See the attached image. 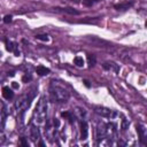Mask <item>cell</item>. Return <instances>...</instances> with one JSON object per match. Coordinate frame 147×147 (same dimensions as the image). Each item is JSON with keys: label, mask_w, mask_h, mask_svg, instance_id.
Returning a JSON list of instances; mask_svg holds the SVG:
<instances>
[{"label": "cell", "mask_w": 147, "mask_h": 147, "mask_svg": "<svg viewBox=\"0 0 147 147\" xmlns=\"http://www.w3.org/2000/svg\"><path fill=\"white\" fill-rule=\"evenodd\" d=\"M49 94H51V99L54 102H67L70 98V93L69 91L62 85L59 84L57 82H52L51 86H49Z\"/></svg>", "instance_id": "obj_1"}, {"label": "cell", "mask_w": 147, "mask_h": 147, "mask_svg": "<svg viewBox=\"0 0 147 147\" xmlns=\"http://www.w3.org/2000/svg\"><path fill=\"white\" fill-rule=\"evenodd\" d=\"M47 108H48V101L45 95H41L37 102V106L33 111V122L36 125L44 124L46 117H47Z\"/></svg>", "instance_id": "obj_2"}, {"label": "cell", "mask_w": 147, "mask_h": 147, "mask_svg": "<svg viewBox=\"0 0 147 147\" xmlns=\"http://www.w3.org/2000/svg\"><path fill=\"white\" fill-rule=\"evenodd\" d=\"M34 98V92L30 91L24 93L23 95H21L16 101H15V109L17 110V113H23L25 109H28L31 105V101Z\"/></svg>", "instance_id": "obj_3"}, {"label": "cell", "mask_w": 147, "mask_h": 147, "mask_svg": "<svg viewBox=\"0 0 147 147\" xmlns=\"http://www.w3.org/2000/svg\"><path fill=\"white\" fill-rule=\"evenodd\" d=\"M94 111L101 116V117H106V118H114L117 114L115 110L110 109V108H107V107H102V106H96L94 108Z\"/></svg>", "instance_id": "obj_4"}, {"label": "cell", "mask_w": 147, "mask_h": 147, "mask_svg": "<svg viewBox=\"0 0 147 147\" xmlns=\"http://www.w3.org/2000/svg\"><path fill=\"white\" fill-rule=\"evenodd\" d=\"M30 137H31L32 141H34V142H38L40 140V131L36 124L31 125V127H30Z\"/></svg>", "instance_id": "obj_5"}, {"label": "cell", "mask_w": 147, "mask_h": 147, "mask_svg": "<svg viewBox=\"0 0 147 147\" xmlns=\"http://www.w3.org/2000/svg\"><path fill=\"white\" fill-rule=\"evenodd\" d=\"M137 132H138V134L140 137V140L142 142H145L146 138H147V129H146V126L144 124H141V123H138L137 124Z\"/></svg>", "instance_id": "obj_6"}, {"label": "cell", "mask_w": 147, "mask_h": 147, "mask_svg": "<svg viewBox=\"0 0 147 147\" xmlns=\"http://www.w3.org/2000/svg\"><path fill=\"white\" fill-rule=\"evenodd\" d=\"M103 137H107V129H106V123L103 122H100L96 126V138L100 139V138H103Z\"/></svg>", "instance_id": "obj_7"}, {"label": "cell", "mask_w": 147, "mask_h": 147, "mask_svg": "<svg viewBox=\"0 0 147 147\" xmlns=\"http://www.w3.org/2000/svg\"><path fill=\"white\" fill-rule=\"evenodd\" d=\"M17 47H18V46H17V44H16V42L6 40V48H7V51H9V52H14L16 56H18V55H20V51L17 49Z\"/></svg>", "instance_id": "obj_8"}, {"label": "cell", "mask_w": 147, "mask_h": 147, "mask_svg": "<svg viewBox=\"0 0 147 147\" xmlns=\"http://www.w3.org/2000/svg\"><path fill=\"white\" fill-rule=\"evenodd\" d=\"M88 136V129H87V123L85 121L80 122V139L86 140Z\"/></svg>", "instance_id": "obj_9"}, {"label": "cell", "mask_w": 147, "mask_h": 147, "mask_svg": "<svg viewBox=\"0 0 147 147\" xmlns=\"http://www.w3.org/2000/svg\"><path fill=\"white\" fill-rule=\"evenodd\" d=\"M102 67H103L106 70H108V71H114L115 74L119 71V67H118L116 63H114V62H105V63L102 64Z\"/></svg>", "instance_id": "obj_10"}, {"label": "cell", "mask_w": 147, "mask_h": 147, "mask_svg": "<svg viewBox=\"0 0 147 147\" xmlns=\"http://www.w3.org/2000/svg\"><path fill=\"white\" fill-rule=\"evenodd\" d=\"M106 129H107V137L108 138H111L116 134V125L114 123H107Z\"/></svg>", "instance_id": "obj_11"}, {"label": "cell", "mask_w": 147, "mask_h": 147, "mask_svg": "<svg viewBox=\"0 0 147 147\" xmlns=\"http://www.w3.org/2000/svg\"><path fill=\"white\" fill-rule=\"evenodd\" d=\"M2 95L6 100H10L14 96V92L11 88H9V86H3L2 87Z\"/></svg>", "instance_id": "obj_12"}, {"label": "cell", "mask_w": 147, "mask_h": 147, "mask_svg": "<svg viewBox=\"0 0 147 147\" xmlns=\"http://www.w3.org/2000/svg\"><path fill=\"white\" fill-rule=\"evenodd\" d=\"M36 72H37L39 76H46V75H48V74L51 72V70H49L48 68L44 67V65H38V67L36 68Z\"/></svg>", "instance_id": "obj_13"}, {"label": "cell", "mask_w": 147, "mask_h": 147, "mask_svg": "<svg viewBox=\"0 0 147 147\" xmlns=\"http://www.w3.org/2000/svg\"><path fill=\"white\" fill-rule=\"evenodd\" d=\"M75 109H76V110H75L76 115H77L79 118H82V119H83V117H84V116H85V114H86V113H85V109H84V108H80V107H76Z\"/></svg>", "instance_id": "obj_14"}, {"label": "cell", "mask_w": 147, "mask_h": 147, "mask_svg": "<svg viewBox=\"0 0 147 147\" xmlns=\"http://www.w3.org/2000/svg\"><path fill=\"white\" fill-rule=\"evenodd\" d=\"M129 7H131V3H119V5H115V8L117 10H125L129 9Z\"/></svg>", "instance_id": "obj_15"}, {"label": "cell", "mask_w": 147, "mask_h": 147, "mask_svg": "<svg viewBox=\"0 0 147 147\" xmlns=\"http://www.w3.org/2000/svg\"><path fill=\"white\" fill-rule=\"evenodd\" d=\"M74 63H75V65H77V67H83V65H84V60H83L82 56H76V57L74 59Z\"/></svg>", "instance_id": "obj_16"}, {"label": "cell", "mask_w": 147, "mask_h": 147, "mask_svg": "<svg viewBox=\"0 0 147 147\" xmlns=\"http://www.w3.org/2000/svg\"><path fill=\"white\" fill-rule=\"evenodd\" d=\"M36 38L38 39V40H41V41H48L49 40V38H48V34H46V33H40V34H37L36 36Z\"/></svg>", "instance_id": "obj_17"}, {"label": "cell", "mask_w": 147, "mask_h": 147, "mask_svg": "<svg viewBox=\"0 0 147 147\" xmlns=\"http://www.w3.org/2000/svg\"><path fill=\"white\" fill-rule=\"evenodd\" d=\"M129 124H130V123H129V121H127L126 118H123V119H122V124H121L122 130H123V131H125V130L129 127Z\"/></svg>", "instance_id": "obj_18"}, {"label": "cell", "mask_w": 147, "mask_h": 147, "mask_svg": "<svg viewBox=\"0 0 147 147\" xmlns=\"http://www.w3.org/2000/svg\"><path fill=\"white\" fill-rule=\"evenodd\" d=\"M87 61H88V64L92 67V65H94L95 64V56L94 55H87Z\"/></svg>", "instance_id": "obj_19"}, {"label": "cell", "mask_w": 147, "mask_h": 147, "mask_svg": "<svg viewBox=\"0 0 147 147\" xmlns=\"http://www.w3.org/2000/svg\"><path fill=\"white\" fill-rule=\"evenodd\" d=\"M63 10H64L65 13H69V14H75V15H78V14H79L77 10H75V9H72V8H64Z\"/></svg>", "instance_id": "obj_20"}, {"label": "cell", "mask_w": 147, "mask_h": 147, "mask_svg": "<svg viewBox=\"0 0 147 147\" xmlns=\"http://www.w3.org/2000/svg\"><path fill=\"white\" fill-rule=\"evenodd\" d=\"M3 22L5 23H10L11 22V16L10 15H6L5 18H3Z\"/></svg>", "instance_id": "obj_21"}, {"label": "cell", "mask_w": 147, "mask_h": 147, "mask_svg": "<svg viewBox=\"0 0 147 147\" xmlns=\"http://www.w3.org/2000/svg\"><path fill=\"white\" fill-rule=\"evenodd\" d=\"M5 140H6V136L0 131V144H3V142H5Z\"/></svg>", "instance_id": "obj_22"}, {"label": "cell", "mask_w": 147, "mask_h": 147, "mask_svg": "<svg viewBox=\"0 0 147 147\" xmlns=\"http://www.w3.org/2000/svg\"><path fill=\"white\" fill-rule=\"evenodd\" d=\"M83 5H85V6H92L93 5V1L92 0H84L83 1Z\"/></svg>", "instance_id": "obj_23"}, {"label": "cell", "mask_w": 147, "mask_h": 147, "mask_svg": "<svg viewBox=\"0 0 147 147\" xmlns=\"http://www.w3.org/2000/svg\"><path fill=\"white\" fill-rule=\"evenodd\" d=\"M3 109H5V106H3V103H2L1 101H0V113H1V111H2Z\"/></svg>", "instance_id": "obj_24"}, {"label": "cell", "mask_w": 147, "mask_h": 147, "mask_svg": "<svg viewBox=\"0 0 147 147\" xmlns=\"http://www.w3.org/2000/svg\"><path fill=\"white\" fill-rule=\"evenodd\" d=\"M26 79H31V76H24V77H23V80H24V82H25Z\"/></svg>", "instance_id": "obj_25"}, {"label": "cell", "mask_w": 147, "mask_h": 147, "mask_svg": "<svg viewBox=\"0 0 147 147\" xmlns=\"http://www.w3.org/2000/svg\"><path fill=\"white\" fill-rule=\"evenodd\" d=\"M21 141H22V144H23L24 146H28V144H26V141L24 140V138H22V140H21Z\"/></svg>", "instance_id": "obj_26"}, {"label": "cell", "mask_w": 147, "mask_h": 147, "mask_svg": "<svg viewBox=\"0 0 147 147\" xmlns=\"http://www.w3.org/2000/svg\"><path fill=\"white\" fill-rule=\"evenodd\" d=\"M13 87H15V88H18V85H17L15 82H13Z\"/></svg>", "instance_id": "obj_27"}]
</instances>
